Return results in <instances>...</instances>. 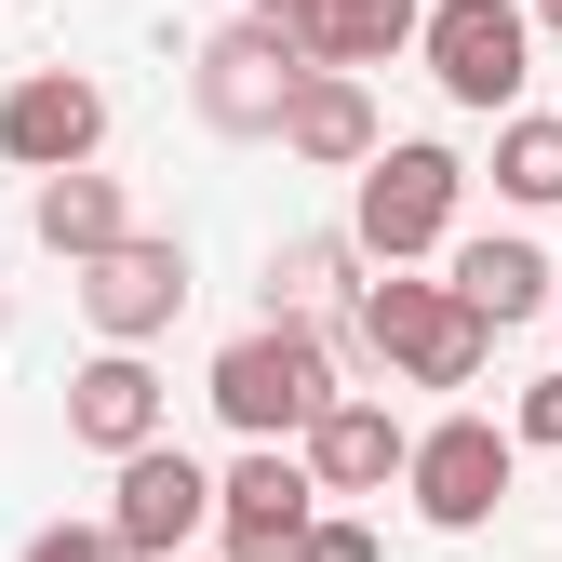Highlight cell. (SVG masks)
<instances>
[{
	"mask_svg": "<svg viewBox=\"0 0 562 562\" xmlns=\"http://www.w3.org/2000/svg\"><path fill=\"white\" fill-rule=\"evenodd\" d=\"M549 308H562V295H549Z\"/></svg>",
	"mask_w": 562,
	"mask_h": 562,
	"instance_id": "4316f807",
	"label": "cell"
},
{
	"mask_svg": "<svg viewBox=\"0 0 562 562\" xmlns=\"http://www.w3.org/2000/svg\"><path fill=\"white\" fill-rule=\"evenodd\" d=\"M415 54H429V81L456 94V108H522V81H536V14L522 0H429L415 14Z\"/></svg>",
	"mask_w": 562,
	"mask_h": 562,
	"instance_id": "5b68a950",
	"label": "cell"
},
{
	"mask_svg": "<svg viewBox=\"0 0 562 562\" xmlns=\"http://www.w3.org/2000/svg\"><path fill=\"white\" fill-rule=\"evenodd\" d=\"M308 509H322V482H308L295 442H241V469H215V536H228V562H295Z\"/></svg>",
	"mask_w": 562,
	"mask_h": 562,
	"instance_id": "ba28073f",
	"label": "cell"
},
{
	"mask_svg": "<svg viewBox=\"0 0 562 562\" xmlns=\"http://www.w3.org/2000/svg\"><path fill=\"white\" fill-rule=\"evenodd\" d=\"M362 348L402 389H469L482 362H496V335L469 322V295H456V281H415V268H375L362 281Z\"/></svg>",
	"mask_w": 562,
	"mask_h": 562,
	"instance_id": "3957f363",
	"label": "cell"
},
{
	"mask_svg": "<svg viewBox=\"0 0 562 562\" xmlns=\"http://www.w3.org/2000/svg\"><path fill=\"white\" fill-rule=\"evenodd\" d=\"M175 562H188V549H175Z\"/></svg>",
	"mask_w": 562,
	"mask_h": 562,
	"instance_id": "83f0119b",
	"label": "cell"
},
{
	"mask_svg": "<svg viewBox=\"0 0 562 562\" xmlns=\"http://www.w3.org/2000/svg\"><path fill=\"white\" fill-rule=\"evenodd\" d=\"M322 402H335V335H322V322L268 308L255 335H228V348H215V415H228L241 442H295Z\"/></svg>",
	"mask_w": 562,
	"mask_h": 562,
	"instance_id": "7a4b0ae2",
	"label": "cell"
},
{
	"mask_svg": "<svg viewBox=\"0 0 562 562\" xmlns=\"http://www.w3.org/2000/svg\"><path fill=\"white\" fill-rule=\"evenodd\" d=\"M335 281H348V241H295V255H268V308L322 322V308H335Z\"/></svg>",
	"mask_w": 562,
	"mask_h": 562,
	"instance_id": "ac0fdd59",
	"label": "cell"
},
{
	"mask_svg": "<svg viewBox=\"0 0 562 562\" xmlns=\"http://www.w3.org/2000/svg\"><path fill=\"white\" fill-rule=\"evenodd\" d=\"M295 41H281L268 14H241V27H215V41H201V121H215V134H268L281 121V94H295Z\"/></svg>",
	"mask_w": 562,
	"mask_h": 562,
	"instance_id": "30bf717a",
	"label": "cell"
},
{
	"mask_svg": "<svg viewBox=\"0 0 562 562\" xmlns=\"http://www.w3.org/2000/svg\"><path fill=\"white\" fill-rule=\"evenodd\" d=\"M255 14H281V0H255Z\"/></svg>",
	"mask_w": 562,
	"mask_h": 562,
	"instance_id": "cb8c5ba5",
	"label": "cell"
},
{
	"mask_svg": "<svg viewBox=\"0 0 562 562\" xmlns=\"http://www.w3.org/2000/svg\"><path fill=\"white\" fill-rule=\"evenodd\" d=\"M161 375H148V348H94L81 375H67V442L81 456H134V442H161Z\"/></svg>",
	"mask_w": 562,
	"mask_h": 562,
	"instance_id": "4fadbf2b",
	"label": "cell"
},
{
	"mask_svg": "<svg viewBox=\"0 0 562 562\" xmlns=\"http://www.w3.org/2000/svg\"><path fill=\"white\" fill-rule=\"evenodd\" d=\"M442 281L469 295V322H482V335H509V322H536V308H549V255H536L522 228H482V241H456V268H442Z\"/></svg>",
	"mask_w": 562,
	"mask_h": 562,
	"instance_id": "9a60e30c",
	"label": "cell"
},
{
	"mask_svg": "<svg viewBox=\"0 0 562 562\" xmlns=\"http://www.w3.org/2000/svg\"><path fill=\"white\" fill-rule=\"evenodd\" d=\"M268 148L308 161V175H362V161H375V94H362V67H295Z\"/></svg>",
	"mask_w": 562,
	"mask_h": 562,
	"instance_id": "8fae6325",
	"label": "cell"
},
{
	"mask_svg": "<svg viewBox=\"0 0 562 562\" xmlns=\"http://www.w3.org/2000/svg\"><path fill=\"white\" fill-rule=\"evenodd\" d=\"M27 562H121V536H108V522H41Z\"/></svg>",
	"mask_w": 562,
	"mask_h": 562,
	"instance_id": "44dd1931",
	"label": "cell"
},
{
	"mask_svg": "<svg viewBox=\"0 0 562 562\" xmlns=\"http://www.w3.org/2000/svg\"><path fill=\"white\" fill-rule=\"evenodd\" d=\"M522 14H536V0H522Z\"/></svg>",
	"mask_w": 562,
	"mask_h": 562,
	"instance_id": "484cf974",
	"label": "cell"
},
{
	"mask_svg": "<svg viewBox=\"0 0 562 562\" xmlns=\"http://www.w3.org/2000/svg\"><path fill=\"white\" fill-rule=\"evenodd\" d=\"M295 562H375V522H362V509H308Z\"/></svg>",
	"mask_w": 562,
	"mask_h": 562,
	"instance_id": "d6986e66",
	"label": "cell"
},
{
	"mask_svg": "<svg viewBox=\"0 0 562 562\" xmlns=\"http://www.w3.org/2000/svg\"><path fill=\"white\" fill-rule=\"evenodd\" d=\"M121 482H108V536H121V562H175L201 522H215V469H201L188 442H134V456H108Z\"/></svg>",
	"mask_w": 562,
	"mask_h": 562,
	"instance_id": "8992f818",
	"label": "cell"
},
{
	"mask_svg": "<svg viewBox=\"0 0 562 562\" xmlns=\"http://www.w3.org/2000/svg\"><path fill=\"white\" fill-rule=\"evenodd\" d=\"M108 148V94L81 81V67H27L14 94H0V161L14 175H67Z\"/></svg>",
	"mask_w": 562,
	"mask_h": 562,
	"instance_id": "9c48e42d",
	"label": "cell"
},
{
	"mask_svg": "<svg viewBox=\"0 0 562 562\" xmlns=\"http://www.w3.org/2000/svg\"><path fill=\"white\" fill-rule=\"evenodd\" d=\"M456 201H469V161L442 148V134H375L362 201H348V255H375V268L442 255L456 241Z\"/></svg>",
	"mask_w": 562,
	"mask_h": 562,
	"instance_id": "6da1fadb",
	"label": "cell"
},
{
	"mask_svg": "<svg viewBox=\"0 0 562 562\" xmlns=\"http://www.w3.org/2000/svg\"><path fill=\"white\" fill-rule=\"evenodd\" d=\"M415 14H429V0H415Z\"/></svg>",
	"mask_w": 562,
	"mask_h": 562,
	"instance_id": "d4e9b609",
	"label": "cell"
},
{
	"mask_svg": "<svg viewBox=\"0 0 562 562\" xmlns=\"http://www.w3.org/2000/svg\"><path fill=\"white\" fill-rule=\"evenodd\" d=\"M536 27H549V41H562V0H536Z\"/></svg>",
	"mask_w": 562,
	"mask_h": 562,
	"instance_id": "7402d4cb",
	"label": "cell"
},
{
	"mask_svg": "<svg viewBox=\"0 0 562 562\" xmlns=\"http://www.w3.org/2000/svg\"><path fill=\"white\" fill-rule=\"evenodd\" d=\"M509 482H522V442L496 429V415H442V429L402 442V496H415L429 536H482L509 509Z\"/></svg>",
	"mask_w": 562,
	"mask_h": 562,
	"instance_id": "277c9868",
	"label": "cell"
},
{
	"mask_svg": "<svg viewBox=\"0 0 562 562\" xmlns=\"http://www.w3.org/2000/svg\"><path fill=\"white\" fill-rule=\"evenodd\" d=\"M0 348H14V295H0Z\"/></svg>",
	"mask_w": 562,
	"mask_h": 562,
	"instance_id": "603a6c76",
	"label": "cell"
},
{
	"mask_svg": "<svg viewBox=\"0 0 562 562\" xmlns=\"http://www.w3.org/2000/svg\"><path fill=\"white\" fill-rule=\"evenodd\" d=\"M402 442H415V429H402L389 402H362V389H335L308 429H295V456H308L322 496H389V482H402Z\"/></svg>",
	"mask_w": 562,
	"mask_h": 562,
	"instance_id": "7c38bea8",
	"label": "cell"
},
{
	"mask_svg": "<svg viewBox=\"0 0 562 562\" xmlns=\"http://www.w3.org/2000/svg\"><path fill=\"white\" fill-rule=\"evenodd\" d=\"M496 201L562 215V108H496Z\"/></svg>",
	"mask_w": 562,
	"mask_h": 562,
	"instance_id": "e0dca14e",
	"label": "cell"
},
{
	"mask_svg": "<svg viewBox=\"0 0 562 562\" xmlns=\"http://www.w3.org/2000/svg\"><path fill=\"white\" fill-rule=\"evenodd\" d=\"M27 228H41V255H108L121 228H134V201H121V175H94V161H67V175H41L27 188Z\"/></svg>",
	"mask_w": 562,
	"mask_h": 562,
	"instance_id": "2e32d148",
	"label": "cell"
},
{
	"mask_svg": "<svg viewBox=\"0 0 562 562\" xmlns=\"http://www.w3.org/2000/svg\"><path fill=\"white\" fill-rule=\"evenodd\" d=\"M175 308H188V241H175V228H121L108 255H81V322H94L108 348L175 335Z\"/></svg>",
	"mask_w": 562,
	"mask_h": 562,
	"instance_id": "52a82bcc",
	"label": "cell"
},
{
	"mask_svg": "<svg viewBox=\"0 0 562 562\" xmlns=\"http://www.w3.org/2000/svg\"><path fill=\"white\" fill-rule=\"evenodd\" d=\"M268 27L308 67H389V54H415V0H281Z\"/></svg>",
	"mask_w": 562,
	"mask_h": 562,
	"instance_id": "5bb4252c",
	"label": "cell"
},
{
	"mask_svg": "<svg viewBox=\"0 0 562 562\" xmlns=\"http://www.w3.org/2000/svg\"><path fill=\"white\" fill-rule=\"evenodd\" d=\"M509 442H522V456H562V375H536V389L509 402Z\"/></svg>",
	"mask_w": 562,
	"mask_h": 562,
	"instance_id": "ffe728a7",
	"label": "cell"
}]
</instances>
